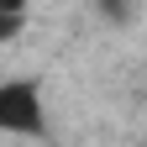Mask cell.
Listing matches in <instances>:
<instances>
[{"label":"cell","instance_id":"6da1fadb","mask_svg":"<svg viewBox=\"0 0 147 147\" xmlns=\"http://www.w3.org/2000/svg\"><path fill=\"white\" fill-rule=\"evenodd\" d=\"M0 131L5 137H32L42 142L47 137V95H42V79H0Z\"/></svg>","mask_w":147,"mask_h":147},{"label":"cell","instance_id":"7a4b0ae2","mask_svg":"<svg viewBox=\"0 0 147 147\" xmlns=\"http://www.w3.org/2000/svg\"><path fill=\"white\" fill-rule=\"evenodd\" d=\"M95 11L105 16L110 26H126V21H131V0H95Z\"/></svg>","mask_w":147,"mask_h":147},{"label":"cell","instance_id":"3957f363","mask_svg":"<svg viewBox=\"0 0 147 147\" xmlns=\"http://www.w3.org/2000/svg\"><path fill=\"white\" fill-rule=\"evenodd\" d=\"M26 26V11H0V42H16Z\"/></svg>","mask_w":147,"mask_h":147},{"label":"cell","instance_id":"277c9868","mask_svg":"<svg viewBox=\"0 0 147 147\" xmlns=\"http://www.w3.org/2000/svg\"><path fill=\"white\" fill-rule=\"evenodd\" d=\"M32 0H0V11H26Z\"/></svg>","mask_w":147,"mask_h":147}]
</instances>
